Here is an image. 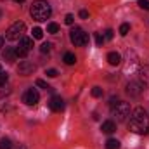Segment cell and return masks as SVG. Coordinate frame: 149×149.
I'll return each instance as SVG.
<instances>
[{"label": "cell", "instance_id": "6da1fadb", "mask_svg": "<svg viewBox=\"0 0 149 149\" xmlns=\"http://www.w3.org/2000/svg\"><path fill=\"white\" fill-rule=\"evenodd\" d=\"M128 128L134 134H141L146 135L149 132V116L144 108H135L130 114V121H128Z\"/></svg>", "mask_w": 149, "mask_h": 149}, {"label": "cell", "instance_id": "f1b7e54d", "mask_svg": "<svg viewBox=\"0 0 149 149\" xmlns=\"http://www.w3.org/2000/svg\"><path fill=\"white\" fill-rule=\"evenodd\" d=\"M45 74H47L49 78H56V76H57V70H47Z\"/></svg>", "mask_w": 149, "mask_h": 149}, {"label": "cell", "instance_id": "9c48e42d", "mask_svg": "<svg viewBox=\"0 0 149 149\" xmlns=\"http://www.w3.org/2000/svg\"><path fill=\"white\" fill-rule=\"evenodd\" d=\"M49 106H50V109H52L54 113H61L63 109H64V101H63V97H59V95H54V97L50 99Z\"/></svg>", "mask_w": 149, "mask_h": 149}, {"label": "cell", "instance_id": "5bb4252c", "mask_svg": "<svg viewBox=\"0 0 149 149\" xmlns=\"http://www.w3.org/2000/svg\"><path fill=\"white\" fill-rule=\"evenodd\" d=\"M63 61H64L68 66H71V64L76 63V56H74L73 52H66V54H64V57H63Z\"/></svg>", "mask_w": 149, "mask_h": 149}, {"label": "cell", "instance_id": "d4e9b609", "mask_svg": "<svg viewBox=\"0 0 149 149\" xmlns=\"http://www.w3.org/2000/svg\"><path fill=\"white\" fill-rule=\"evenodd\" d=\"M50 47H52V45H50L49 42H47V43H42V47H40V52H42V54H47V52H50Z\"/></svg>", "mask_w": 149, "mask_h": 149}, {"label": "cell", "instance_id": "ba28073f", "mask_svg": "<svg viewBox=\"0 0 149 149\" xmlns=\"http://www.w3.org/2000/svg\"><path fill=\"white\" fill-rule=\"evenodd\" d=\"M37 70V66L31 63V61H23V63H19V66H17V73L21 74V76H28V74H33V71Z\"/></svg>", "mask_w": 149, "mask_h": 149}, {"label": "cell", "instance_id": "8992f818", "mask_svg": "<svg viewBox=\"0 0 149 149\" xmlns=\"http://www.w3.org/2000/svg\"><path fill=\"white\" fill-rule=\"evenodd\" d=\"M38 101H40V94H38L35 88H28L23 95V102L28 104V106H37Z\"/></svg>", "mask_w": 149, "mask_h": 149}, {"label": "cell", "instance_id": "836d02e7", "mask_svg": "<svg viewBox=\"0 0 149 149\" xmlns=\"http://www.w3.org/2000/svg\"><path fill=\"white\" fill-rule=\"evenodd\" d=\"M14 2H16V3H21V2H24V0H14Z\"/></svg>", "mask_w": 149, "mask_h": 149}, {"label": "cell", "instance_id": "52a82bcc", "mask_svg": "<svg viewBox=\"0 0 149 149\" xmlns=\"http://www.w3.org/2000/svg\"><path fill=\"white\" fill-rule=\"evenodd\" d=\"M144 83L142 81H130L128 85H127V94L128 95H132V97H137V95H141L142 92H144Z\"/></svg>", "mask_w": 149, "mask_h": 149}, {"label": "cell", "instance_id": "83f0119b", "mask_svg": "<svg viewBox=\"0 0 149 149\" xmlns=\"http://www.w3.org/2000/svg\"><path fill=\"white\" fill-rule=\"evenodd\" d=\"M113 37H114V31L113 30H106L104 31V40H111Z\"/></svg>", "mask_w": 149, "mask_h": 149}, {"label": "cell", "instance_id": "7a4b0ae2", "mask_svg": "<svg viewBox=\"0 0 149 149\" xmlns=\"http://www.w3.org/2000/svg\"><path fill=\"white\" fill-rule=\"evenodd\" d=\"M30 14H31V17H33L35 21L42 23V21H47V19L50 17L52 9H50V5H49L45 0H35V2L31 3Z\"/></svg>", "mask_w": 149, "mask_h": 149}, {"label": "cell", "instance_id": "e0dca14e", "mask_svg": "<svg viewBox=\"0 0 149 149\" xmlns=\"http://www.w3.org/2000/svg\"><path fill=\"white\" fill-rule=\"evenodd\" d=\"M0 149H12V144H10V139L9 137L0 139Z\"/></svg>", "mask_w": 149, "mask_h": 149}, {"label": "cell", "instance_id": "7402d4cb", "mask_svg": "<svg viewBox=\"0 0 149 149\" xmlns=\"http://www.w3.org/2000/svg\"><path fill=\"white\" fill-rule=\"evenodd\" d=\"M37 85L40 87V88H45V90H52V87H50V85H49L45 80H40V78H38V80H37Z\"/></svg>", "mask_w": 149, "mask_h": 149}, {"label": "cell", "instance_id": "277c9868", "mask_svg": "<svg viewBox=\"0 0 149 149\" xmlns=\"http://www.w3.org/2000/svg\"><path fill=\"white\" fill-rule=\"evenodd\" d=\"M26 31V24L23 23V21H16L12 26H9V30H7V33H5V38L7 40H19V38H23V33Z\"/></svg>", "mask_w": 149, "mask_h": 149}, {"label": "cell", "instance_id": "44dd1931", "mask_svg": "<svg viewBox=\"0 0 149 149\" xmlns=\"http://www.w3.org/2000/svg\"><path fill=\"white\" fill-rule=\"evenodd\" d=\"M21 43L26 47V49H31L33 47V38H28V37H23L21 38Z\"/></svg>", "mask_w": 149, "mask_h": 149}, {"label": "cell", "instance_id": "5b68a950", "mask_svg": "<svg viewBox=\"0 0 149 149\" xmlns=\"http://www.w3.org/2000/svg\"><path fill=\"white\" fill-rule=\"evenodd\" d=\"M70 38H71V42L76 47H85L88 43V35L81 28H78V26H74L73 30L70 31Z\"/></svg>", "mask_w": 149, "mask_h": 149}, {"label": "cell", "instance_id": "30bf717a", "mask_svg": "<svg viewBox=\"0 0 149 149\" xmlns=\"http://www.w3.org/2000/svg\"><path fill=\"white\" fill-rule=\"evenodd\" d=\"M16 49H12V47H7L5 50H3V59L7 61V63H14L16 61Z\"/></svg>", "mask_w": 149, "mask_h": 149}, {"label": "cell", "instance_id": "f546056e", "mask_svg": "<svg viewBox=\"0 0 149 149\" xmlns=\"http://www.w3.org/2000/svg\"><path fill=\"white\" fill-rule=\"evenodd\" d=\"M95 43H97V45H99V47H101V45H102V43H104V37H102V35H99V33H97V35H95Z\"/></svg>", "mask_w": 149, "mask_h": 149}, {"label": "cell", "instance_id": "ffe728a7", "mask_svg": "<svg viewBox=\"0 0 149 149\" xmlns=\"http://www.w3.org/2000/svg\"><path fill=\"white\" fill-rule=\"evenodd\" d=\"M128 31H130V24H128V23H123V24L120 26V35L125 37V35H128Z\"/></svg>", "mask_w": 149, "mask_h": 149}, {"label": "cell", "instance_id": "1f68e13d", "mask_svg": "<svg viewBox=\"0 0 149 149\" xmlns=\"http://www.w3.org/2000/svg\"><path fill=\"white\" fill-rule=\"evenodd\" d=\"M12 149H26V146H23V144H19V146H16V148H12Z\"/></svg>", "mask_w": 149, "mask_h": 149}, {"label": "cell", "instance_id": "7c38bea8", "mask_svg": "<svg viewBox=\"0 0 149 149\" xmlns=\"http://www.w3.org/2000/svg\"><path fill=\"white\" fill-rule=\"evenodd\" d=\"M108 63H109L111 66H118V64L121 63V56H120L118 52H109V54H108Z\"/></svg>", "mask_w": 149, "mask_h": 149}, {"label": "cell", "instance_id": "cb8c5ba5", "mask_svg": "<svg viewBox=\"0 0 149 149\" xmlns=\"http://www.w3.org/2000/svg\"><path fill=\"white\" fill-rule=\"evenodd\" d=\"M42 37H43V31H42V28H33V38L40 40Z\"/></svg>", "mask_w": 149, "mask_h": 149}, {"label": "cell", "instance_id": "3957f363", "mask_svg": "<svg viewBox=\"0 0 149 149\" xmlns=\"http://www.w3.org/2000/svg\"><path fill=\"white\" fill-rule=\"evenodd\" d=\"M111 113L113 116L116 118V121H125L127 116H130V104L123 102V101H111Z\"/></svg>", "mask_w": 149, "mask_h": 149}, {"label": "cell", "instance_id": "484cf974", "mask_svg": "<svg viewBox=\"0 0 149 149\" xmlns=\"http://www.w3.org/2000/svg\"><path fill=\"white\" fill-rule=\"evenodd\" d=\"M137 3H139V7H141V9H146V10H149V0H139Z\"/></svg>", "mask_w": 149, "mask_h": 149}, {"label": "cell", "instance_id": "9a60e30c", "mask_svg": "<svg viewBox=\"0 0 149 149\" xmlns=\"http://www.w3.org/2000/svg\"><path fill=\"white\" fill-rule=\"evenodd\" d=\"M141 81L144 85H149V68H142L141 70Z\"/></svg>", "mask_w": 149, "mask_h": 149}, {"label": "cell", "instance_id": "e575fe53", "mask_svg": "<svg viewBox=\"0 0 149 149\" xmlns=\"http://www.w3.org/2000/svg\"><path fill=\"white\" fill-rule=\"evenodd\" d=\"M0 16H2V10H0Z\"/></svg>", "mask_w": 149, "mask_h": 149}, {"label": "cell", "instance_id": "4fadbf2b", "mask_svg": "<svg viewBox=\"0 0 149 149\" xmlns=\"http://www.w3.org/2000/svg\"><path fill=\"white\" fill-rule=\"evenodd\" d=\"M28 52H30V49H26V47L19 42V45L16 47V56H17V57H26V56H28Z\"/></svg>", "mask_w": 149, "mask_h": 149}, {"label": "cell", "instance_id": "ac0fdd59", "mask_svg": "<svg viewBox=\"0 0 149 149\" xmlns=\"http://www.w3.org/2000/svg\"><path fill=\"white\" fill-rule=\"evenodd\" d=\"M47 31L52 33V35H56V33L59 31V24H57V23H49V24H47Z\"/></svg>", "mask_w": 149, "mask_h": 149}, {"label": "cell", "instance_id": "4316f807", "mask_svg": "<svg viewBox=\"0 0 149 149\" xmlns=\"http://www.w3.org/2000/svg\"><path fill=\"white\" fill-rule=\"evenodd\" d=\"M64 23H66V24H73V23H74V16H73V14H66Z\"/></svg>", "mask_w": 149, "mask_h": 149}, {"label": "cell", "instance_id": "8fae6325", "mask_svg": "<svg viewBox=\"0 0 149 149\" xmlns=\"http://www.w3.org/2000/svg\"><path fill=\"white\" fill-rule=\"evenodd\" d=\"M101 130H102L104 134H113V132L116 130V123H114L113 120H108V121H104V123H102Z\"/></svg>", "mask_w": 149, "mask_h": 149}, {"label": "cell", "instance_id": "2e32d148", "mask_svg": "<svg viewBox=\"0 0 149 149\" xmlns=\"http://www.w3.org/2000/svg\"><path fill=\"white\" fill-rule=\"evenodd\" d=\"M106 149H120V142L116 139H108L106 141Z\"/></svg>", "mask_w": 149, "mask_h": 149}, {"label": "cell", "instance_id": "d6a6232c", "mask_svg": "<svg viewBox=\"0 0 149 149\" xmlns=\"http://www.w3.org/2000/svg\"><path fill=\"white\" fill-rule=\"evenodd\" d=\"M2 47H3V38L0 37V49H2Z\"/></svg>", "mask_w": 149, "mask_h": 149}, {"label": "cell", "instance_id": "603a6c76", "mask_svg": "<svg viewBox=\"0 0 149 149\" xmlns=\"http://www.w3.org/2000/svg\"><path fill=\"white\" fill-rule=\"evenodd\" d=\"M102 94H104V92H102L101 87H94V88H92V97H102Z\"/></svg>", "mask_w": 149, "mask_h": 149}, {"label": "cell", "instance_id": "4dcf8cb0", "mask_svg": "<svg viewBox=\"0 0 149 149\" xmlns=\"http://www.w3.org/2000/svg\"><path fill=\"white\" fill-rule=\"evenodd\" d=\"M80 17H81V19H87V17H88V12H87L85 9H83V10H80Z\"/></svg>", "mask_w": 149, "mask_h": 149}, {"label": "cell", "instance_id": "d6986e66", "mask_svg": "<svg viewBox=\"0 0 149 149\" xmlns=\"http://www.w3.org/2000/svg\"><path fill=\"white\" fill-rule=\"evenodd\" d=\"M7 78H9V76H7V73H5V71L2 70V66H0V88H3V87H5Z\"/></svg>", "mask_w": 149, "mask_h": 149}]
</instances>
